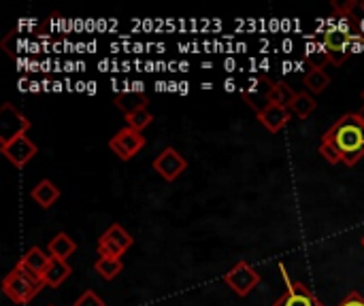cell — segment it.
Listing matches in <instances>:
<instances>
[{"mask_svg":"<svg viewBox=\"0 0 364 306\" xmlns=\"http://www.w3.org/2000/svg\"><path fill=\"white\" fill-rule=\"evenodd\" d=\"M256 115H258L260 124H262L269 132H273V134H275V132L284 130V126L290 121L292 111H290V109H284V106L269 104V106H264L262 111H258Z\"/></svg>","mask_w":364,"mask_h":306,"instance_id":"8fae6325","label":"cell"},{"mask_svg":"<svg viewBox=\"0 0 364 306\" xmlns=\"http://www.w3.org/2000/svg\"><path fill=\"white\" fill-rule=\"evenodd\" d=\"M145 147V136L143 132H136L132 128H122L115 136H111L109 141V149L122 160V162H128L132 160L141 149Z\"/></svg>","mask_w":364,"mask_h":306,"instance_id":"8992f818","label":"cell"},{"mask_svg":"<svg viewBox=\"0 0 364 306\" xmlns=\"http://www.w3.org/2000/svg\"><path fill=\"white\" fill-rule=\"evenodd\" d=\"M305 85L311 94H322L331 85V77L322 70V66H311V70L305 77Z\"/></svg>","mask_w":364,"mask_h":306,"instance_id":"d6986e66","label":"cell"},{"mask_svg":"<svg viewBox=\"0 0 364 306\" xmlns=\"http://www.w3.org/2000/svg\"><path fill=\"white\" fill-rule=\"evenodd\" d=\"M32 200L41 207V209H49L58 202L60 198V190L49 181V179H43L34 185V190L30 192Z\"/></svg>","mask_w":364,"mask_h":306,"instance_id":"9a60e30c","label":"cell"},{"mask_svg":"<svg viewBox=\"0 0 364 306\" xmlns=\"http://www.w3.org/2000/svg\"><path fill=\"white\" fill-rule=\"evenodd\" d=\"M30 273H34V275H38V277H43V273L47 271V266L51 264V256L49 253H45L41 247H30L26 253H23V258L19 260Z\"/></svg>","mask_w":364,"mask_h":306,"instance_id":"e0dca14e","label":"cell"},{"mask_svg":"<svg viewBox=\"0 0 364 306\" xmlns=\"http://www.w3.org/2000/svg\"><path fill=\"white\" fill-rule=\"evenodd\" d=\"M151 121H154V115L149 113L147 106H145V109H139V111H134V113H130V115H126L128 128H132V130H136V132H143L147 126H151Z\"/></svg>","mask_w":364,"mask_h":306,"instance_id":"44dd1931","label":"cell"},{"mask_svg":"<svg viewBox=\"0 0 364 306\" xmlns=\"http://www.w3.org/2000/svg\"><path fill=\"white\" fill-rule=\"evenodd\" d=\"M320 153L331 164L354 166L364 158V121L358 113H346L322 136Z\"/></svg>","mask_w":364,"mask_h":306,"instance_id":"6da1fadb","label":"cell"},{"mask_svg":"<svg viewBox=\"0 0 364 306\" xmlns=\"http://www.w3.org/2000/svg\"><path fill=\"white\" fill-rule=\"evenodd\" d=\"M0 151L4 153V158H6L13 166L23 168V166L38 153V147H36L26 134H21V136H17V138L9 141V143H4V145H0Z\"/></svg>","mask_w":364,"mask_h":306,"instance_id":"9c48e42d","label":"cell"},{"mask_svg":"<svg viewBox=\"0 0 364 306\" xmlns=\"http://www.w3.org/2000/svg\"><path fill=\"white\" fill-rule=\"evenodd\" d=\"M188 168V160L173 147H166L158 158L154 160V170L164 179V181H175L183 170Z\"/></svg>","mask_w":364,"mask_h":306,"instance_id":"30bf717a","label":"cell"},{"mask_svg":"<svg viewBox=\"0 0 364 306\" xmlns=\"http://www.w3.org/2000/svg\"><path fill=\"white\" fill-rule=\"evenodd\" d=\"M363 247H364V236H363Z\"/></svg>","mask_w":364,"mask_h":306,"instance_id":"4316f807","label":"cell"},{"mask_svg":"<svg viewBox=\"0 0 364 306\" xmlns=\"http://www.w3.org/2000/svg\"><path fill=\"white\" fill-rule=\"evenodd\" d=\"M294 98H296V92L290 85H286L284 81H271L269 83V94H267L269 104L290 109L292 102H294Z\"/></svg>","mask_w":364,"mask_h":306,"instance_id":"5bb4252c","label":"cell"},{"mask_svg":"<svg viewBox=\"0 0 364 306\" xmlns=\"http://www.w3.org/2000/svg\"><path fill=\"white\" fill-rule=\"evenodd\" d=\"M132 243H134L132 236L119 224H113L100 234V239L96 243V251L100 258H119L122 260V256L132 247Z\"/></svg>","mask_w":364,"mask_h":306,"instance_id":"3957f363","label":"cell"},{"mask_svg":"<svg viewBox=\"0 0 364 306\" xmlns=\"http://www.w3.org/2000/svg\"><path fill=\"white\" fill-rule=\"evenodd\" d=\"M73 306H107V305H105V300H102L96 292L85 290V292L75 300V305Z\"/></svg>","mask_w":364,"mask_h":306,"instance_id":"7402d4cb","label":"cell"},{"mask_svg":"<svg viewBox=\"0 0 364 306\" xmlns=\"http://www.w3.org/2000/svg\"><path fill=\"white\" fill-rule=\"evenodd\" d=\"M47 251H49V256H51L53 260L66 262V260L77 251V243H75L66 232H58V234L49 241Z\"/></svg>","mask_w":364,"mask_h":306,"instance_id":"4fadbf2b","label":"cell"},{"mask_svg":"<svg viewBox=\"0 0 364 306\" xmlns=\"http://www.w3.org/2000/svg\"><path fill=\"white\" fill-rule=\"evenodd\" d=\"M316 106H318V102H316V98H314L311 94L299 92L296 98H294V102H292V106H290V111H292V115H296L299 119H307V117L316 111Z\"/></svg>","mask_w":364,"mask_h":306,"instance_id":"ac0fdd59","label":"cell"},{"mask_svg":"<svg viewBox=\"0 0 364 306\" xmlns=\"http://www.w3.org/2000/svg\"><path fill=\"white\" fill-rule=\"evenodd\" d=\"M337 306H364V296L360 292H350Z\"/></svg>","mask_w":364,"mask_h":306,"instance_id":"603a6c76","label":"cell"},{"mask_svg":"<svg viewBox=\"0 0 364 306\" xmlns=\"http://www.w3.org/2000/svg\"><path fill=\"white\" fill-rule=\"evenodd\" d=\"M356 40V34L348 28H331L324 32V53L333 64H343L350 55V45Z\"/></svg>","mask_w":364,"mask_h":306,"instance_id":"5b68a950","label":"cell"},{"mask_svg":"<svg viewBox=\"0 0 364 306\" xmlns=\"http://www.w3.org/2000/svg\"><path fill=\"white\" fill-rule=\"evenodd\" d=\"M279 271L284 273V279L288 283V290L282 298L275 300L273 306H322V302L318 300V296L305 285V283H292L286 275L284 264H279Z\"/></svg>","mask_w":364,"mask_h":306,"instance_id":"ba28073f","label":"cell"},{"mask_svg":"<svg viewBox=\"0 0 364 306\" xmlns=\"http://www.w3.org/2000/svg\"><path fill=\"white\" fill-rule=\"evenodd\" d=\"M358 117H360V119H363V121H364V106H363V109H360V111H358Z\"/></svg>","mask_w":364,"mask_h":306,"instance_id":"cb8c5ba5","label":"cell"},{"mask_svg":"<svg viewBox=\"0 0 364 306\" xmlns=\"http://www.w3.org/2000/svg\"><path fill=\"white\" fill-rule=\"evenodd\" d=\"M224 283L239 296L245 298L250 292H254L260 285V275L256 273V268H252L245 260H241L239 264H235L226 275H224Z\"/></svg>","mask_w":364,"mask_h":306,"instance_id":"277c9868","label":"cell"},{"mask_svg":"<svg viewBox=\"0 0 364 306\" xmlns=\"http://www.w3.org/2000/svg\"><path fill=\"white\" fill-rule=\"evenodd\" d=\"M149 104V96L145 92H136V89H130V92H122L115 96V106L124 113V115H130L139 109H145Z\"/></svg>","mask_w":364,"mask_h":306,"instance_id":"7c38bea8","label":"cell"},{"mask_svg":"<svg viewBox=\"0 0 364 306\" xmlns=\"http://www.w3.org/2000/svg\"><path fill=\"white\" fill-rule=\"evenodd\" d=\"M43 288H45L43 279L38 275L30 273L21 262H17V266L2 279V292L15 305L32 302L41 294Z\"/></svg>","mask_w":364,"mask_h":306,"instance_id":"7a4b0ae2","label":"cell"},{"mask_svg":"<svg viewBox=\"0 0 364 306\" xmlns=\"http://www.w3.org/2000/svg\"><path fill=\"white\" fill-rule=\"evenodd\" d=\"M30 130V119H26L11 102L0 109V145L26 134Z\"/></svg>","mask_w":364,"mask_h":306,"instance_id":"52a82bcc","label":"cell"},{"mask_svg":"<svg viewBox=\"0 0 364 306\" xmlns=\"http://www.w3.org/2000/svg\"><path fill=\"white\" fill-rule=\"evenodd\" d=\"M94 271L105 279V281H113L122 271H124V264L119 258H98V262L94 264Z\"/></svg>","mask_w":364,"mask_h":306,"instance_id":"ffe728a7","label":"cell"},{"mask_svg":"<svg viewBox=\"0 0 364 306\" xmlns=\"http://www.w3.org/2000/svg\"><path fill=\"white\" fill-rule=\"evenodd\" d=\"M360 9H363V11H364V0H363V2H360Z\"/></svg>","mask_w":364,"mask_h":306,"instance_id":"d4e9b609","label":"cell"},{"mask_svg":"<svg viewBox=\"0 0 364 306\" xmlns=\"http://www.w3.org/2000/svg\"><path fill=\"white\" fill-rule=\"evenodd\" d=\"M73 275V268L68 266V262H62V260H53L51 258V264L47 266V271L43 273V283L45 288H60L68 277Z\"/></svg>","mask_w":364,"mask_h":306,"instance_id":"2e32d148","label":"cell"},{"mask_svg":"<svg viewBox=\"0 0 364 306\" xmlns=\"http://www.w3.org/2000/svg\"><path fill=\"white\" fill-rule=\"evenodd\" d=\"M363 100H364V89H363Z\"/></svg>","mask_w":364,"mask_h":306,"instance_id":"484cf974","label":"cell"}]
</instances>
